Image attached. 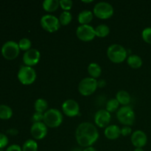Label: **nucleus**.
<instances>
[{"label": "nucleus", "mask_w": 151, "mask_h": 151, "mask_svg": "<svg viewBox=\"0 0 151 151\" xmlns=\"http://www.w3.org/2000/svg\"><path fill=\"white\" fill-rule=\"evenodd\" d=\"M75 139L80 147H91L99 139L98 130L91 122H81L75 131Z\"/></svg>", "instance_id": "nucleus-1"}, {"label": "nucleus", "mask_w": 151, "mask_h": 151, "mask_svg": "<svg viewBox=\"0 0 151 151\" xmlns=\"http://www.w3.org/2000/svg\"><path fill=\"white\" fill-rule=\"evenodd\" d=\"M107 56L109 60L114 63H120L128 58V52L123 46L114 44L109 47Z\"/></svg>", "instance_id": "nucleus-2"}, {"label": "nucleus", "mask_w": 151, "mask_h": 151, "mask_svg": "<svg viewBox=\"0 0 151 151\" xmlns=\"http://www.w3.org/2000/svg\"><path fill=\"white\" fill-rule=\"evenodd\" d=\"M63 121V116L61 111L56 109H48L44 114L43 122L48 128H55L60 126Z\"/></svg>", "instance_id": "nucleus-3"}, {"label": "nucleus", "mask_w": 151, "mask_h": 151, "mask_svg": "<svg viewBox=\"0 0 151 151\" xmlns=\"http://www.w3.org/2000/svg\"><path fill=\"white\" fill-rule=\"evenodd\" d=\"M135 113L129 106H122L116 112L118 121L125 126H131L135 121Z\"/></svg>", "instance_id": "nucleus-4"}, {"label": "nucleus", "mask_w": 151, "mask_h": 151, "mask_svg": "<svg viewBox=\"0 0 151 151\" xmlns=\"http://www.w3.org/2000/svg\"><path fill=\"white\" fill-rule=\"evenodd\" d=\"M17 78L21 83L25 86H29L35 82L37 78V74L33 67L23 66L19 69Z\"/></svg>", "instance_id": "nucleus-5"}, {"label": "nucleus", "mask_w": 151, "mask_h": 151, "mask_svg": "<svg viewBox=\"0 0 151 151\" xmlns=\"http://www.w3.org/2000/svg\"><path fill=\"white\" fill-rule=\"evenodd\" d=\"M114 7L110 3L100 1L94 6V16L100 19H109L114 15Z\"/></svg>", "instance_id": "nucleus-6"}, {"label": "nucleus", "mask_w": 151, "mask_h": 151, "mask_svg": "<svg viewBox=\"0 0 151 151\" xmlns=\"http://www.w3.org/2000/svg\"><path fill=\"white\" fill-rule=\"evenodd\" d=\"M97 86V81L90 77L83 78L78 84V91L82 96H91L96 91Z\"/></svg>", "instance_id": "nucleus-7"}, {"label": "nucleus", "mask_w": 151, "mask_h": 151, "mask_svg": "<svg viewBox=\"0 0 151 151\" xmlns=\"http://www.w3.org/2000/svg\"><path fill=\"white\" fill-rule=\"evenodd\" d=\"M40 24L43 29L48 32H57L60 27L58 18L52 14H46L41 18Z\"/></svg>", "instance_id": "nucleus-8"}, {"label": "nucleus", "mask_w": 151, "mask_h": 151, "mask_svg": "<svg viewBox=\"0 0 151 151\" xmlns=\"http://www.w3.org/2000/svg\"><path fill=\"white\" fill-rule=\"evenodd\" d=\"M1 55L5 59L12 60L16 59L20 52L19 44L14 41H8L3 44L1 47Z\"/></svg>", "instance_id": "nucleus-9"}, {"label": "nucleus", "mask_w": 151, "mask_h": 151, "mask_svg": "<svg viewBox=\"0 0 151 151\" xmlns=\"http://www.w3.org/2000/svg\"><path fill=\"white\" fill-rule=\"evenodd\" d=\"M76 35L81 41L88 42L96 37L94 28L89 24L80 25L76 29Z\"/></svg>", "instance_id": "nucleus-10"}, {"label": "nucleus", "mask_w": 151, "mask_h": 151, "mask_svg": "<svg viewBox=\"0 0 151 151\" xmlns=\"http://www.w3.org/2000/svg\"><path fill=\"white\" fill-rule=\"evenodd\" d=\"M62 112L69 117L77 116L80 114L79 104L73 99H68L62 104Z\"/></svg>", "instance_id": "nucleus-11"}, {"label": "nucleus", "mask_w": 151, "mask_h": 151, "mask_svg": "<svg viewBox=\"0 0 151 151\" xmlns=\"http://www.w3.org/2000/svg\"><path fill=\"white\" fill-rule=\"evenodd\" d=\"M94 123L97 126L101 128H106L110 125L111 120V113L106 109H100L98 110L94 114Z\"/></svg>", "instance_id": "nucleus-12"}, {"label": "nucleus", "mask_w": 151, "mask_h": 151, "mask_svg": "<svg viewBox=\"0 0 151 151\" xmlns=\"http://www.w3.org/2000/svg\"><path fill=\"white\" fill-rule=\"evenodd\" d=\"M41 59V53L37 49L31 48L23 55V62L25 66H32L38 64Z\"/></svg>", "instance_id": "nucleus-13"}, {"label": "nucleus", "mask_w": 151, "mask_h": 151, "mask_svg": "<svg viewBox=\"0 0 151 151\" xmlns=\"http://www.w3.org/2000/svg\"><path fill=\"white\" fill-rule=\"evenodd\" d=\"M48 127L43 122H34L30 128V134L35 140H41L45 138L48 133Z\"/></svg>", "instance_id": "nucleus-14"}, {"label": "nucleus", "mask_w": 151, "mask_h": 151, "mask_svg": "<svg viewBox=\"0 0 151 151\" xmlns=\"http://www.w3.org/2000/svg\"><path fill=\"white\" fill-rule=\"evenodd\" d=\"M131 141L133 145L137 148L140 147L142 148L143 147L147 145V134L142 130H137L134 133H132L131 137Z\"/></svg>", "instance_id": "nucleus-15"}, {"label": "nucleus", "mask_w": 151, "mask_h": 151, "mask_svg": "<svg viewBox=\"0 0 151 151\" xmlns=\"http://www.w3.org/2000/svg\"><path fill=\"white\" fill-rule=\"evenodd\" d=\"M104 135L108 139H116L121 136L120 128L116 125H109L105 128Z\"/></svg>", "instance_id": "nucleus-16"}, {"label": "nucleus", "mask_w": 151, "mask_h": 151, "mask_svg": "<svg viewBox=\"0 0 151 151\" xmlns=\"http://www.w3.org/2000/svg\"><path fill=\"white\" fill-rule=\"evenodd\" d=\"M93 18H94L93 12L88 10H84L78 14V20L81 25H86L92 21Z\"/></svg>", "instance_id": "nucleus-17"}, {"label": "nucleus", "mask_w": 151, "mask_h": 151, "mask_svg": "<svg viewBox=\"0 0 151 151\" xmlns=\"http://www.w3.org/2000/svg\"><path fill=\"white\" fill-rule=\"evenodd\" d=\"M43 9L47 13L55 12L60 7L59 0H44L42 3Z\"/></svg>", "instance_id": "nucleus-18"}, {"label": "nucleus", "mask_w": 151, "mask_h": 151, "mask_svg": "<svg viewBox=\"0 0 151 151\" xmlns=\"http://www.w3.org/2000/svg\"><path fill=\"white\" fill-rule=\"evenodd\" d=\"M115 98L117 100L119 104L122 105V106H128L131 100L130 94L127 91H125V90H120V91H118L116 93Z\"/></svg>", "instance_id": "nucleus-19"}, {"label": "nucleus", "mask_w": 151, "mask_h": 151, "mask_svg": "<svg viewBox=\"0 0 151 151\" xmlns=\"http://www.w3.org/2000/svg\"><path fill=\"white\" fill-rule=\"evenodd\" d=\"M88 73L90 78L97 80L102 74V69L100 65L97 63H91L87 68Z\"/></svg>", "instance_id": "nucleus-20"}, {"label": "nucleus", "mask_w": 151, "mask_h": 151, "mask_svg": "<svg viewBox=\"0 0 151 151\" xmlns=\"http://www.w3.org/2000/svg\"><path fill=\"white\" fill-rule=\"evenodd\" d=\"M127 63L132 69H139L142 66V59L137 55H131L127 58Z\"/></svg>", "instance_id": "nucleus-21"}, {"label": "nucleus", "mask_w": 151, "mask_h": 151, "mask_svg": "<svg viewBox=\"0 0 151 151\" xmlns=\"http://www.w3.org/2000/svg\"><path fill=\"white\" fill-rule=\"evenodd\" d=\"M34 109L35 112L44 114L48 110V103L44 98L37 99L34 103Z\"/></svg>", "instance_id": "nucleus-22"}, {"label": "nucleus", "mask_w": 151, "mask_h": 151, "mask_svg": "<svg viewBox=\"0 0 151 151\" xmlns=\"http://www.w3.org/2000/svg\"><path fill=\"white\" fill-rule=\"evenodd\" d=\"M94 32H95L96 37L106 38L110 33V28L108 25L102 24L98 25L94 28Z\"/></svg>", "instance_id": "nucleus-23"}, {"label": "nucleus", "mask_w": 151, "mask_h": 151, "mask_svg": "<svg viewBox=\"0 0 151 151\" xmlns=\"http://www.w3.org/2000/svg\"><path fill=\"white\" fill-rule=\"evenodd\" d=\"M13 116V110L7 105H0V119L7 120Z\"/></svg>", "instance_id": "nucleus-24"}, {"label": "nucleus", "mask_w": 151, "mask_h": 151, "mask_svg": "<svg viewBox=\"0 0 151 151\" xmlns=\"http://www.w3.org/2000/svg\"><path fill=\"white\" fill-rule=\"evenodd\" d=\"M22 151H38V145L35 139L26 140L22 147Z\"/></svg>", "instance_id": "nucleus-25"}, {"label": "nucleus", "mask_w": 151, "mask_h": 151, "mask_svg": "<svg viewBox=\"0 0 151 151\" xmlns=\"http://www.w3.org/2000/svg\"><path fill=\"white\" fill-rule=\"evenodd\" d=\"M119 103L116 98H111L107 101L106 104V110L109 113L116 111L119 109Z\"/></svg>", "instance_id": "nucleus-26"}, {"label": "nucleus", "mask_w": 151, "mask_h": 151, "mask_svg": "<svg viewBox=\"0 0 151 151\" xmlns=\"http://www.w3.org/2000/svg\"><path fill=\"white\" fill-rule=\"evenodd\" d=\"M58 19L60 25H62V26H67L72 22V15L69 11H63L60 14Z\"/></svg>", "instance_id": "nucleus-27"}, {"label": "nucleus", "mask_w": 151, "mask_h": 151, "mask_svg": "<svg viewBox=\"0 0 151 151\" xmlns=\"http://www.w3.org/2000/svg\"><path fill=\"white\" fill-rule=\"evenodd\" d=\"M18 44H19L20 50H22V51L24 52H27L29 50H30L31 47H32V42H31V41L29 38H22V39L19 41Z\"/></svg>", "instance_id": "nucleus-28"}, {"label": "nucleus", "mask_w": 151, "mask_h": 151, "mask_svg": "<svg viewBox=\"0 0 151 151\" xmlns=\"http://www.w3.org/2000/svg\"><path fill=\"white\" fill-rule=\"evenodd\" d=\"M142 38L143 41L147 44H151V27L145 28L142 32Z\"/></svg>", "instance_id": "nucleus-29"}, {"label": "nucleus", "mask_w": 151, "mask_h": 151, "mask_svg": "<svg viewBox=\"0 0 151 151\" xmlns=\"http://www.w3.org/2000/svg\"><path fill=\"white\" fill-rule=\"evenodd\" d=\"M73 6L72 0H60V7L63 11H69Z\"/></svg>", "instance_id": "nucleus-30"}, {"label": "nucleus", "mask_w": 151, "mask_h": 151, "mask_svg": "<svg viewBox=\"0 0 151 151\" xmlns=\"http://www.w3.org/2000/svg\"><path fill=\"white\" fill-rule=\"evenodd\" d=\"M8 137L4 134L0 133V149H3L8 145Z\"/></svg>", "instance_id": "nucleus-31"}, {"label": "nucleus", "mask_w": 151, "mask_h": 151, "mask_svg": "<svg viewBox=\"0 0 151 151\" xmlns=\"http://www.w3.org/2000/svg\"><path fill=\"white\" fill-rule=\"evenodd\" d=\"M44 119V114L39 113V112H35L32 114V120L34 122H43Z\"/></svg>", "instance_id": "nucleus-32"}, {"label": "nucleus", "mask_w": 151, "mask_h": 151, "mask_svg": "<svg viewBox=\"0 0 151 151\" xmlns=\"http://www.w3.org/2000/svg\"><path fill=\"white\" fill-rule=\"evenodd\" d=\"M121 131V136L123 137H128V136L131 135L132 133V129H131V126H125L124 125L122 128H120Z\"/></svg>", "instance_id": "nucleus-33"}, {"label": "nucleus", "mask_w": 151, "mask_h": 151, "mask_svg": "<svg viewBox=\"0 0 151 151\" xmlns=\"http://www.w3.org/2000/svg\"><path fill=\"white\" fill-rule=\"evenodd\" d=\"M5 151H22V149L19 145H11L6 149Z\"/></svg>", "instance_id": "nucleus-34"}, {"label": "nucleus", "mask_w": 151, "mask_h": 151, "mask_svg": "<svg viewBox=\"0 0 151 151\" xmlns=\"http://www.w3.org/2000/svg\"><path fill=\"white\" fill-rule=\"evenodd\" d=\"M106 81L105 80H100V81H97V86L99 88H103L104 86H106Z\"/></svg>", "instance_id": "nucleus-35"}, {"label": "nucleus", "mask_w": 151, "mask_h": 151, "mask_svg": "<svg viewBox=\"0 0 151 151\" xmlns=\"http://www.w3.org/2000/svg\"><path fill=\"white\" fill-rule=\"evenodd\" d=\"M7 132L12 136H16L19 134V131H18V130L16 129V128H10V129H9V131H7Z\"/></svg>", "instance_id": "nucleus-36"}, {"label": "nucleus", "mask_w": 151, "mask_h": 151, "mask_svg": "<svg viewBox=\"0 0 151 151\" xmlns=\"http://www.w3.org/2000/svg\"><path fill=\"white\" fill-rule=\"evenodd\" d=\"M83 151H97V150H96L94 147H92V146H91V147H86V148H84L83 150Z\"/></svg>", "instance_id": "nucleus-37"}, {"label": "nucleus", "mask_w": 151, "mask_h": 151, "mask_svg": "<svg viewBox=\"0 0 151 151\" xmlns=\"http://www.w3.org/2000/svg\"><path fill=\"white\" fill-rule=\"evenodd\" d=\"M71 151H83V150L81 147H74L73 149L71 150Z\"/></svg>", "instance_id": "nucleus-38"}, {"label": "nucleus", "mask_w": 151, "mask_h": 151, "mask_svg": "<svg viewBox=\"0 0 151 151\" xmlns=\"http://www.w3.org/2000/svg\"><path fill=\"white\" fill-rule=\"evenodd\" d=\"M134 151H145L143 150V148H140V147H137L134 150Z\"/></svg>", "instance_id": "nucleus-39"}, {"label": "nucleus", "mask_w": 151, "mask_h": 151, "mask_svg": "<svg viewBox=\"0 0 151 151\" xmlns=\"http://www.w3.org/2000/svg\"><path fill=\"white\" fill-rule=\"evenodd\" d=\"M93 0H90V1H82V2L86 3V4H89V3H92L93 2Z\"/></svg>", "instance_id": "nucleus-40"}, {"label": "nucleus", "mask_w": 151, "mask_h": 151, "mask_svg": "<svg viewBox=\"0 0 151 151\" xmlns=\"http://www.w3.org/2000/svg\"><path fill=\"white\" fill-rule=\"evenodd\" d=\"M0 151H4V150H3V149H0Z\"/></svg>", "instance_id": "nucleus-41"}]
</instances>
